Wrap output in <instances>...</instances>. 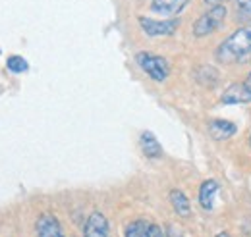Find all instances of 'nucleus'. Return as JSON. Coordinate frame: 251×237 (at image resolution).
<instances>
[{
	"instance_id": "nucleus-10",
	"label": "nucleus",
	"mask_w": 251,
	"mask_h": 237,
	"mask_svg": "<svg viewBox=\"0 0 251 237\" xmlns=\"http://www.w3.org/2000/svg\"><path fill=\"white\" fill-rule=\"evenodd\" d=\"M217 197H219V183L213 181V179L205 181L201 185V189H199V203H201V207L207 208V210L215 208Z\"/></svg>"
},
{
	"instance_id": "nucleus-6",
	"label": "nucleus",
	"mask_w": 251,
	"mask_h": 237,
	"mask_svg": "<svg viewBox=\"0 0 251 237\" xmlns=\"http://www.w3.org/2000/svg\"><path fill=\"white\" fill-rule=\"evenodd\" d=\"M83 236L85 237H108L110 236V230H108V222L106 218L100 214V212H93L85 224V230H83Z\"/></svg>"
},
{
	"instance_id": "nucleus-19",
	"label": "nucleus",
	"mask_w": 251,
	"mask_h": 237,
	"mask_svg": "<svg viewBox=\"0 0 251 237\" xmlns=\"http://www.w3.org/2000/svg\"><path fill=\"white\" fill-rule=\"evenodd\" d=\"M217 237H230V236H228V234H219Z\"/></svg>"
},
{
	"instance_id": "nucleus-12",
	"label": "nucleus",
	"mask_w": 251,
	"mask_h": 237,
	"mask_svg": "<svg viewBox=\"0 0 251 237\" xmlns=\"http://www.w3.org/2000/svg\"><path fill=\"white\" fill-rule=\"evenodd\" d=\"M139 143H141V148H143L145 156H149V158H158L162 154V147H160V143L155 139V135L151 131H145L141 135Z\"/></svg>"
},
{
	"instance_id": "nucleus-9",
	"label": "nucleus",
	"mask_w": 251,
	"mask_h": 237,
	"mask_svg": "<svg viewBox=\"0 0 251 237\" xmlns=\"http://www.w3.org/2000/svg\"><path fill=\"white\" fill-rule=\"evenodd\" d=\"M188 2L189 0H153L151 10H153L155 14H158V16H166V18H170V16L180 14Z\"/></svg>"
},
{
	"instance_id": "nucleus-11",
	"label": "nucleus",
	"mask_w": 251,
	"mask_h": 237,
	"mask_svg": "<svg viewBox=\"0 0 251 237\" xmlns=\"http://www.w3.org/2000/svg\"><path fill=\"white\" fill-rule=\"evenodd\" d=\"M209 131H211V137L213 139L226 141V139H230L236 133V125L232 121H226V119H213L209 123Z\"/></svg>"
},
{
	"instance_id": "nucleus-8",
	"label": "nucleus",
	"mask_w": 251,
	"mask_h": 237,
	"mask_svg": "<svg viewBox=\"0 0 251 237\" xmlns=\"http://www.w3.org/2000/svg\"><path fill=\"white\" fill-rule=\"evenodd\" d=\"M37 234L39 237H64L58 220L50 214H43L37 220Z\"/></svg>"
},
{
	"instance_id": "nucleus-2",
	"label": "nucleus",
	"mask_w": 251,
	"mask_h": 237,
	"mask_svg": "<svg viewBox=\"0 0 251 237\" xmlns=\"http://www.w3.org/2000/svg\"><path fill=\"white\" fill-rule=\"evenodd\" d=\"M224 18H226V8L220 6V4L219 6H213L207 14H203V16L195 22L193 33H195L197 37H205V35H209V33H215V31L222 25Z\"/></svg>"
},
{
	"instance_id": "nucleus-17",
	"label": "nucleus",
	"mask_w": 251,
	"mask_h": 237,
	"mask_svg": "<svg viewBox=\"0 0 251 237\" xmlns=\"http://www.w3.org/2000/svg\"><path fill=\"white\" fill-rule=\"evenodd\" d=\"M246 85L250 87V91H251V71H250V75H248V81H246Z\"/></svg>"
},
{
	"instance_id": "nucleus-14",
	"label": "nucleus",
	"mask_w": 251,
	"mask_h": 237,
	"mask_svg": "<svg viewBox=\"0 0 251 237\" xmlns=\"http://www.w3.org/2000/svg\"><path fill=\"white\" fill-rule=\"evenodd\" d=\"M6 64H8V70H12L14 73H22V71L27 70V62L22 56H10Z\"/></svg>"
},
{
	"instance_id": "nucleus-4",
	"label": "nucleus",
	"mask_w": 251,
	"mask_h": 237,
	"mask_svg": "<svg viewBox=\"0 0 251 237\" xmlns=\"http://www.w3.org/2000/svg\"><path fill=\"white\" fill-rule=\"evenodd\" d=\"M139 25L149 37H164V35H172L178 29V20H151V18H139Z\"/></svg>"
},
{
	"instance_id": "nucleus-18",
	"label": "nucleus",
	"mask_w": 251,
	"mask_h": 237,
	"mask_svg": "<svg viewBox=\"0 0 251 237\" xmlns=\"http://www.w3.org/2000/svg\"><path fill=\"white\" fill-rule=\"evenodd\" d=\"M170 237H184L182 234H178V232H174V234H170Z\"/></svg>"
},
{
	"instance_id": "nucleus-1",
	"label": "nucleus",
	"mask_w": 251,
	"mask_h": 237,
	"mask_svg": "<svg viewBox=\"0 0 251 237\" xmlns=\"http://www.w3.org/2000/svg\"><path fill=\"white\" fill-rule=\"evenodd\" d=\"M251 52V25L240 27L234 35H230L217 50V58L224 64H234Z\"/></svg>"
},
{
	"instance_id": "nucleus-7",
	"label": "nucleus",
	"mask_w": 251,
	"mask_h": 237,
	"mask_svg": "<svg viewBox=\"0 0 251 237\" xmlns=\"http://www.w3.org/2000/svg\"><path fill=\"white\" fill-rule=\"evenodd\" d=\"M126 237H164L162 230L145 220H137L126 228Z\"/></svg>"
},
{
	"instance_id": "nucleus-13",
	"label": "nucleus",
	"mask_w": 251,
	"mask_h": 237,
	"mask_svg": "<svg viewBox=\"0 0 251 237\" xmlns=\"http://www.w3.org/2000/svg\"><path fill=\"white\" fill-rule=\"evenodd\" d=\"M170 203H172L174 210H176L180 216H189V212H191V208H189V201L182 191H178V189L170 191Z\"/></svg>"
},
{
	"instance_id": "nucleus-15",
	"label": "nucleus",
	"mask_w": 251,
	"mask_h": 237,
	"mask_svg": "<svg viewBox=\"0 0 251 237\" xmlns=\"http://www.w3.org/2000/svg\"><path fill=\"white\" fill-rule=\"evenodd\" d=\"M236 6L242 20H251V0H236Z\"/></svg>"
},
{
	"instance_id": "nucleus-3",
	"label": "nucleus",
	"mask_w": 251,
	"mask_h": 237,
	"mask_svg": "<svg viewBox=\"0 0 251 237\" xmlns=\"http://www.w3.org/2000/svg\"><path fill=\"white\" fill-rule=\"evenodd\" d=\"M137 64H139V68H141L149 77H153L155 81H164V79L168 77V71H170L168 62L164 58H160V56L141 52V54H137Z\"/></svg>"
},
{
	"instance_id": "nucleus-5",
	"label": "nucleus",
	"mask_w": 251,
	"mask_h": 237,
	"mask_svg": "<svg viewBox=\"0 0 251 237\" xmlns=\"http://www.w3.org/2000/svg\"><path fill=\"white\" fill-rule=\"evenodd\" d=\"M222 102L224 104H246L251 102V91L246 83H234L222 95Z\"/></svg>"
},
{
	"instance_id": "nucleus-20",
	"label": "nucleus",
	"mask_w": 251,
	"mask_h": 237,
	"mask_svg": "<svg viewBox=\"0 0 251 237\" xmlns=\"http://www.w3.org/2000/svg\"><path fill=\"white\" fill-rule=\"evenodd\" d=\"M250 145H251V135H250Z\"/></svg>"
},
{
	"instance_id": "nucleus-16",
	"label": "nucleus",
	"mask_w": 251,
	"mask_h": 237,
	"mask_svg": "<svg viewBox=\"0 0 251 237\" xmlns=\"http://www.w3.org/2000/svg\"><path fill=\"white\" fill-rule=\"evenodd\" d=\"M220 2H224V0H205V4H211V6H219Z\"/></svg>"
}]
</instances>
